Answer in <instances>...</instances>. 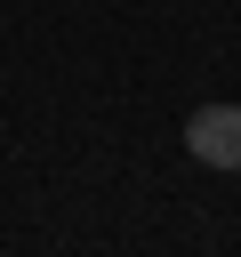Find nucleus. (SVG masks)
Segmentation results:
<instances>
[{
	"label": "nucleus",
	"instance_id": "f257e3e1",
	"mask_svg": "<svg viewBox=\"0 0 241 257\" xmlns=\"http://www.w3.org/2000/svg\"><path fill=\"white\" fill-rule=\"evenodd\" d=\"M185 153L201 169H241V104H201L185 120Z\"/></svg>",
	"mask_w": 241,
	"mask_h": 257
}]
</instances>
